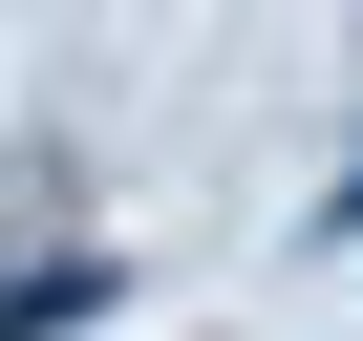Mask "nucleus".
Masks as SVG:
<instances>
[{
	"mask_svg": "<svg viewBox=\"0 0 363 341\" xmlns=\"http://www.w3.org/2000/svg\"><path fill=\"white\" fill-rule=\"evenodd\" d=\"M65 320H107V256H22L0 277V341H65Z\"/></svg>",
	"mask_w": 363,
	"mask_h": 341,
	"instance_id": "nucleus-1",
	"label": "nucleus"
}]
</instances>
